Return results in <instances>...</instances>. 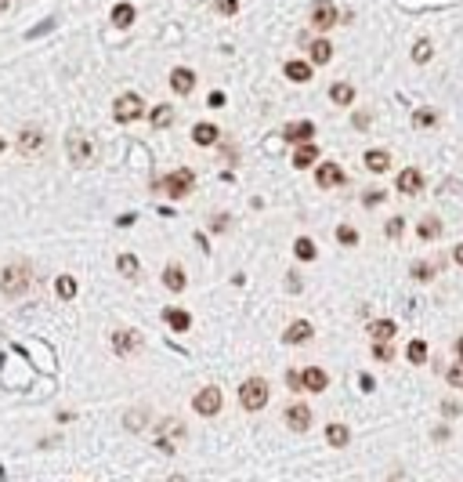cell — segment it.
I'll return each instance as SVG.
<instances>
[{"label":"cell","mask_w":463,"mask_h":482,"mask_svg":"<svg viewBox=\"0 0 463 482\" xmlns=\"http://www.w3.org/2000/svg\"><path fill=\"white\" fill-rule=\"evenodd\" d=\"M308 51H312L315 66H326V62L333 58V44L329 40H308Z\"/></svg>","instance_id":"603a6c76"},{"label":"cell","mask_w":463,"mask_h":482,"mask_svg":"<svg viewBox=\"0 0 463 482\" xmlns=\"http://www.w3.org/2000/svg\"><path fill=\"white\" fill-rule=\"evenodd\" d=\"M141 345H145V341H141V334H138V330H131V326H123V330H116V334H112V352L120 355V359L138 355Z\"/></svg>","instance_id":"277c9868"},{"label":"cell","mask_w":463,"mask_h":482,"mask_svg":"<svg viewBox=\"0 0 463 482\" xmlns=\"http://www.w3.org/2000/svg\"><path fill=\"white\" fill-rule=\"evenodd\" d=\"M171 87H174V95H192V87H196V73L192 69H174L171 73Z\"/></svg>","instance_id":"2e32d148"},{"label":"cell","mask_w":463,"mask_h":482,"mask_svg":"<svg viewBox=\"0 0 463 482\" xmlns=\"http://www.w3.org/2000/svg\"><path fill=\"white\" fill-rule=\"evenodd\" d=\"M163 283H166V290L182 294V290H185V269H182V265H166V269H163Z\"/></svg>","instance_id":"ffe728a7"},{"label":"cell","mask_w":463,"mask_h":482,"mask_svg":"<svg viewBox=\"0 0 463 482\" xmlns=\"http://www.w3.org/2000/svg\"><path fill=\"white\" fill-rule=\"evenodd\" d=\"M405 355H409V363H413V366L427 363V341L413 337V341H409V348H405Z\"/></svg>","instance_id":"f1b7e54d"},{"label":"cell","mask_w":463,"mask_h":482,"mask_svg":"<svg viewBox=\"0 0 463 482\" xmlns=\"http://www.w3.org/2000/svg\"><path fill=\"white\" fill-rule=\"evenodd\" d=\"M214 228H217V232H225V228H228V218H225V214H221V218H214Z\"/></svg>","instance_id":"816d5d0a"},{"label":"cell","mask_w":463,"mask_h":482,"mask_svg":"<svg viewBox=\"0 0 463 482\" xmlns=\"http://www.w3.org/2000/svg\"><path fill=\"white\" fill-rule=\"evenodd\" d=\"M55 290H58V298H62V301H73V298H76V279H73V276H58Z\"/></svg>","instance_id":"d6a6232c"},{"label":"cell","mask_w":463,"mask_h":482,"mask_svg":"<svg viewBox=\"0 0 463 482\" xmlns=\"http://www.w3.org/2000/svg\"><path fill=\"white\" fill-rule=\"evenodd\" d=\"M116 269H120V276H127V279H138V258L134 254H120V258H116Z\"/></svg>","instance_id":"4dcf8cb0"},{"label":"cell","mask_w":463,"mask_h":482,"mask_svg":"<svg viewBox=\"0 0 463 482\" xmlns=\"http://www.w3.org/2000/svg\"><path fill=\"white\" fill-rule=\"evenodd\" d=\"M192 406H196V413H203V417H214L217 410H221V388H203V391H196V399H192Z\"/></svg>","instance_id":"30bf717a"},{"label":"cell","mask_w":463,"mask_h":482,"mask_svg":"<svg viewBox=\"0 0 463 482\" xmlns=\"http://www.w3.org/2000/svg\"><path fill=\"white\" fill-rule=\"evenodd\" d=\"M18 152L22 156H40L44 152V131L40 127H22L18 131Z\"/></svg>","instance_id":"9c48e42d"},{"label":"cell","mask_w":463,"mask_h":482,"mask_svg":"<svg viewBox=\"0 0 463 482\" xmlns=\"http://www.w3.org/2000/svg\"><path fill=\"white\" fill-rule=\"evenodd\" d=\"M312 334H315V330H312L308 320H293L290 330H286V341H290V345H304V341H312Z\"/></svg>","instance_id":"e0dca14e"},{"label":"cell","mask_w":463,"mask_h":482,"mask_svg":"<svg viewBox=\"0 0 463 482\" xmlns=\"http://www.w3.org/2000/svg\"><path fill=\"white\" fill-rule=\"evenodd\" d=\"M337 239H340L344 247H355V243H358V228H351V225H340V228H337Z\"/></svg>","instance_id":"ab89813d"},{"label":"cell","mask_w":463,"mask_h":482,"mask_svg":"<svg viewBox=\"0 0 463 482\" xmlns=\"http://www.w3.org/2000/svg\"><path fill=\"white\" fill-rule=\"evenodd\" d=\"M286 385H290V391H304V381H301V370H286Z\"/></svg>","instance_id":"ee69618b"},{"label":"cell","mask_w":463,"mask_h":482,"mask_svg":"<svg viewBox=\"0 0 463 482\" xmlns=\"http://www.w3.org/2000/svg\"><path fill=\"white\" fill-rule=\"evenodd\" d=\"M112 22H116V29H127V25L134 22V4H127V0H123V4H116L112 8Z\"/></svg>","instance_id":"4316f807"},{"label":"cell","mask_w":463,"mask_h":482,"mask_svg":"<svg viewBox=\"0 0 463 482\" xmlns=\"http://www.w3.org/2000/svg\"><path fill=\"white\" fill-rule=\"evenodd\" d=\"M347 439H351V431H347V424H329V428H326V442H329V446L344 450V446H347Z\"/></svg>","instance_id":"d4e9b609"},{"label":"cell","mask_w":463,"mask_h":482,"mask_svg":"<svg viewBox=\"0 0 463 482\" xmlns=\"http://www.w3.org/2000/svg\"><path fill=\"white\" fill-rule=\"evenodd\" d=\"M8 4H11V0H0V11H4V8H8Z\"/></svg>","instance_id":"11a10c76"},{"label":"cell","mask_w":463,"mask_h":482,"mask_svg":"<svg viewBox=\"0 0 463 482\" xmlns=\"http://www.w3.org/2000/svg\"><path fill=\"white\" fill-rule=\"evenodd\" d=\"M416 236L423 239V243H431V239H438V236H442V221L434 218V214H427V218H420V225H416Z\"/></svg>","instance_id":"d6986e66"},{"label":"cell","mask_w":463,"mask_h":482,"mask_svg":"<svg viewBox=\"0 0 463 482\" xmlns=\"http://www.w3.org/2000/svg\"><path fill=\"white\" fill-rule=\"evenodd\" d=\"M0 152H4V142H0Z\"/></svg>","instance_id":"9f6ffc18"},{"label":"cell","mask_w":463,"mask_h":482,"mask_svg":"<svg viewBox=\"0 0 463 482\" xmlns=\"http://www.w3.org/2000/svg\"><path fill=\"white\" fill-rule=\"evenodd\" d=\"M166 482H188L185 475H171V479H166Z\"/></svg>","instance_id":"db71d44e"},{"label":"cell","mask_w":463,"mask_h":482,"mask_svg":"<svg viewBox=\"0 0 463 482\" xmlns=\"http://www.w3.org/2000/svg\"><path fill=\"white\" fill-rule=\"evenodd\" d=\"M301 381H304V391H326L329 388V374L318 370V366H304Z\"/></svg>","instance_id":"5bb4252c"},{"label":"cell","mask_w":463,"mask_h":482,"mask_svg":"<svg viewBox=\"0 0 463 482\" xmlns=\"http://www.w3.org/2000/svg\"><path fill=\"white\" fill-rule=\"evenodd\" d=\"M66 152H69V160L76 163V167H91L95 156H98V145H95V138L87 134V131H69Z\"/></svg>","instance_id":"7a4b0ae2"},{"label":"cell","mask_w":463,"mask_h":482,"mask_svg":"<svg viewBox=\"0 0 463 482\" xmlns=\"http://www.w3.org/2000/svg\"><path fill=\"white\" fill-rule=\"evenodd\" d=\"M312 66H308V62H286V76H290V80H297V84H308V80H312Z\"/></svg>","instance_id":"83f0119b"},{"label":"cell","mask_w":463,"mask_h":482,"mask_svg":"<svg viewBox=\"0 0 463 482\" xmlns=\"http://www.w3.org/2000/svg\"><path fill=\"white\" fill-rule=\"evenodd\" d=\"M207 101H210V106H214V109H217V106H225V95H221V91H214V95H210V98H207Z\"/></svg>","instance_id":"c3c4849f"},{"label":"cell","mask_w":463,"mask_h":482,"mask_svg":"<svg viewBox=\"0 0 463 482\" xmlns=\"http://www.w3.org/2000/svg\"><path fill=\"white\" fill-rule=\"evenodd\" d=\"M373 359H377V363H391L395 359L391 341H373Z\"/></svg>","instance_id":"836d02e7"},{"label":"cell","mask_w":463,"mask_h":482,"mask_svg":"<svg viewBox=\"0 0 463 482\" xmlns=\"http://www.w3.org/2000/svg\"><path fill=\"white\" fill-rule=\"evenodd\" d=\"M286 424H290V431H308L312 428V410H308L304 402L286 406Z\"/></svg>","instance_id":"4fadbf2b"},{"label":"cell","mask_w":463,"mask_h":482,"mask_svg":"<svg viewBox=\"0 0 463 482\" xmlns=\"http://www.w3.org/2000/svg\"><path fill=\"white\" fill-rule=\"evenodd\" d=\"M362 203H366V207H377V203H384V193H380V189H369V193L362 196Z\"/></svg>","instance_id":"f6af8a7d"},{"label":"cell","mask_w":463,"mask_h":482,"mask_svg":"<svg viewBox=\"0 0 463 482\" xmlns=\"http://www.w3.org/2000/svg\"><path fill=\"white\" fill-rule=\"evenodd\" d=\"M174 120V106H156L152 109V127H171Z\"/></svg>","instance_id":"e575fe53"},{"label":"cell","mask_w":463,"mask_h":482,"mask_svg":"<svg viewBox=\"0 0 463 482\" xmlns=\"http://www.w3.org/2000/svg\"><path fill=\"white\" fill-rule=\"evenodd\" d=\"M431 55H434L431 40H416V44H413V62H416V66H423V62H431Z\"/></svg>","instance_id":"d590c367"},{"label":"cell","mask_w":463,"mask_h":482,"mask_svg":"<svg viewBox=\"0 0 463 482\" xmlns=\"http://www.w3.org/2000/svg\"><path fill=\"white\" fill-rule=\"evenodd\" d=\"M282 134H286V142L304 145V142H312V138H315V123L312 120H297V123H290Z\"/></svg>","instance_id":"9a60e30c"},{"label":"cell","mask_w":463,"mask_h":482,"mask_svg":"<svg viewBox=\"0 0 463 482\" xmlns=\"http://www.w3.org/2000/svg\"><path fill=\"white\" fill-rule=\"evenodd\" d=\"M445 377H449V385H453V388H463V359H456L453 366H449Z\"/></svg>","instance_id":"f35d334b"},{"label":"cell","mask_w":463,"mask_h":482,"mask_svg":"<svg viewBox=\"0 0 463 482\" xmlns=\"http://www.w3.org/2000/svg\"><path fill=\"white\" fill-rule=\"evenodd\" d=\"M293 254H297L301 261H315V254H318V250H315V243H312L308 236H301L297 243H293Z\"/></svg>","instance_id":"1f68e13d"},{"label":"cell","mask_w":463,"mask_h":482,"mask_svg":"<svg viewBox=\"0 0 463 482\" xmlns=\"http://www.w3.org/2000/svg\"><path fill=\"white\" fill-rule=\"evenodd\" d=\"M141 112H145V101H141L138 95H120L116 98V106H112V117H116V123H131V120H138Z\"/></svg>","instance_id":"5b68a950"},{"label":"cell","mask_w":463,"mask_h":482,"mask_svg":"<svg viewBox=\"0 0 463 482\" xmlns=\"http://www.w3.org/2000/svg\"><path fill=\"white\" fill-rule=\"evenodd\" d=\"M315 182L323 185V189H337V185L347 182V178H344V167H340V163H318Z\"/></svg>","instance_id":"7c38bea8"},{"label":"cell","mask_w":463,"mask_h":482,"mask_svg":"<svg viewBox=\"0 0 463 482\" xmlns=\"http://www.w3.org/2000/svg\"><path fill=\"white\" fill-rule=\"evenodd\" d=\"M329 98H333V106H351V101H355V87L351 84H333Z\"/></svg>","instance_id":"484cf974"},{"label":"cell","mask_w":463,"mask_h":482,"mask_svg":"<svg viewBox=\"0 0 463 482\" xmlns=\"http://www.w3.org/2000/svg\"><path fill=\"white\" fill-rule=\"evenodd\" d=\"M192 182H196V174H192L188 167H182V171L166 174L160 185H163V189H166V193H171L174 200H182V196H188V193H192Z\"/></svg>","instance_id":"8992f818"},{"label":"cell","mask_w":463,"mask_h":482,"mask_svg":"<svg viewBox=\"0 0 463 482\" xmlns=\"http://www.w3.org/2000/svg\"><path fill=\"white\" fill-rule=\"evenodd\" d=\"M29 283H33V272H29V265H22V261L8 265V269L0 272V294H8V298H22L25 290H29Z\"/></svg>","instance_id":"6da1fadb"},{"label":"cell","mask_w":463,"mask_h":482,"mask_svg":"<svg viewBox=\"0 0 463 482\" xmlns=\"http://www.w3.org/2000/svg\"><path fill=\"white\" fill-rule=\"evenodd\" d=\"M239 402H242V410H264L268 406V381L264 377H250V381H242V388H239Z\"/></svg>","instance_id":"3957f363"},{"label":"cell","mask_w":463,"mask_h":482,"mask_svg":"<svg viewBox=\"0 0 463 482\" xmlns=\"http://www.w3.org/2000/svg\"><path fill=\"white\" fill-rule=\"evenodd\" d=\"M395 334H398L395 320H373L369 323V337L373 341H395Z\"/></svg>","instance_id":"ac0fdd59"},{"label":"cell","mask_w":463,"mask_h":482,"mask_svg":"<svg viewBox=\"0 0 463 482\" xmlns=\"http://www.w3.org/2000/svg\"><path fill=\"white\" fill-rule=\"evenodd\" d=\"M402 228H405L402 218H391L388 225H384V236H388V239H398V236H402Z\"/></svg>","instance_id":"7bdbcfd3"},{"label":"cell","mask_w":463,"mask_h":482,"mask_svg":"<svg viewBox=\"0 0 463 482\" xmlns=\"http://www.w3.org/2000/svg\"><path fill=\"white\" fill-rule=\"evenodd\" d=\"M217 134H221V131H217V123H196V127H192V142H196V145H214Z\"/></svg>","instance_id":"7402d4cb"},{"label":"cell","mask_w":463,"mask_h":482,"mask_svg":"<svg viewBox=\"0 0 463 482\" xmlns=\"http://www.w3.org/2000/svg\"><path fill=\"white\" fill-rule=\"evenodd\" d=\"M366 167L373 171V174H384L391 167V152H384V149H369L366 152Z\"/></svg>","instance_id":"44dd1931"},{"label":"cell","mask_w":463,"mask_h":482,"mask_svg":"<svg viewBox=\"0 0 463 482\" xmlns=\"http://www.w3.org/2000/svg\"><path fill=\"white\" fill-rule=\"evenodd\" d=\"M438 123V112L434 109H416L413 112V127H434Z\"/></svg>","instance_id":"74e56055"},{"label":"cell","mask_w":463,"mask_h":482,"mask_svg":"<svg viewBox=\"0 0 463 482\" xmlns=\"http://www.w3.org/2000/svg\"><path fill=\"white\" fill-rule=\"evenodd\" d=\"M355 127H358V131H366V127H369V112H355Z\"/></svg>","instance_id":"bcb514c9"},{"label":"cell","mask_w":463,"mask_h":482,"mask_svg":"<svg viewBox=\"0 0 463 482\" xmlns=\"http://www.w3.org/2000/svg\"><path fill=\"white\" fill-rule=\"evenodd\" d=\"M163 320L171 323L174 330H188V326H192V315L182 312V309H166V312H163Z\"/></svg>","instance_id":"f546056e"},{"label":"cell","mask_w":463,"mask_h":482,"mask_svg":"<svg viewBox=\"0 0 463 482\" xmlns=\"http://www.w3.org/2000/svg\"><path fill=\"white\" fill-rule=\"evenodd\" d=\"M214 11H221V15H236L239 11V0H210Z\"/></svg>","instance_id":"b9f144b4"},{"label":"cell","mask_w":463,"mask_h":482,"mask_svg":"<svg viewBox=\"0 0 463 482\" xmlns=\"http://www.w3.org/2000/svg\"><path fill=\"white\" fill-rule=\"evenodd\" d=\"M395 189L402 196H416L420 189H423V174L416 171V167H405V171H398V178H395Z\"/></svg>","instance_id":"8fae6325"},{"label":"cell","mask_w":463,"mask_h":482,"mask_svg":"<svg viewBox=\"0 0 463 482\" xmlns=\"http://www.w3.org/2000/svg\"><path fill=\"white\" fill-rule=\"evenodd\" d=\"M171 439H185V424L177 421V417H166V421L160 424V439H156L160 453H174V450H177Z\"/></svg>","instance_id":"ba28073f"},{"label":"cell","mask_w":463,"mask_h":482,"mask_svg":"<svg viewBox=\"0 0 463 482\" xmlns=\"http://www.w3.org/2000/svg\"><path fill=\"white\" fill-rule=\"evenodd\" d=\"M409 276L420 279V283H427V279H434V265L427 261H413V269H409Z\"/></svg>","instance_id":"8d00e7d4"},{"label":"cell","mask_w":463,"mask_h":482,"mask_svg":"<svg viewBox=\"0 0 463 482\" xmlns=\"http://www.w3.org/2000/svg\"><path fill=\"white\" fill-rule=\"evenodd\" d=\"M318 160V149L312 145V142H304V145H297V152H293V167H312V163Z\"/></svg>","instance_id":"cb8c5ba5"},{"label":"cell","mask_w":463,"mask_h":482,"mask_svg":"<svg viewBox=\"0 0 463 482\" xmlns=\"http://www.w3.org/2000/svg\"><path fill=\"white\" fill-rule=\"evenodd\" d=\"M442 413L449 417V413H460V402H442Z\"/></svg>","instance_id":"681fc988"},{"label":"cell","mask_w":463,"mask_h":482,"mask_svg":"<svg viewBox=\"0 0 463 482\" xmlns=\"http://www.w3.org/2000/svg\"><path fill=\"white\" fill-rule=\"evenodd\" d=\"M456 355H460V359H463V337H456Z\"/></svg>","instance_id":"f5cc1de1"},{"label":"cell","mask_w":463,"mask_h":482,"mask_svg":"<svg viewBox=\"0 0 463 482\" xmlns=\"http://www.w3.org/2000/svg\"><path fill=\"white\" fill-rule=\"evenodd\" d=\"M145 424H149V413H141V410H131V413H127V428H131V431H141Z\"/></svg>","instance_id":"60d3db41"},{"label":"cell","mask_w":463,"mask_h":482,"mask_svg":"<svg viewBox=\"0 0 463 482\" xmlns=\"http://www.w3.org/2000/svg\"><path fill=\"white\" fill-rule=\"evenodd\" d=\"M340 22V11L333 0H318V4H312V25L315 29H333V25Z\"/></svg>","instance_id":"52a82bcc"},{"label":"cell","mask_w":463,"mask_h":482,"mask_svg":"<svg viewBox=\"0 0 463 482\" xmlns=\"http://www.w3.org/2000/svg\"><path fill=\"white\" fill-rule=\"evenodd\" d=\"M453 261H456L460 269H463V243H456V247H453Z\"/></svg>","instance_id":"7dc6e473"},{"label":"cell","mask_w":463,"mask_h":482,"mask_svg":"<svg viewBox=\"0 0 463 482\" xmlns=\"http://www.w3.org/2000/svg\"><path fill=\"white\" fill-rule=\"evenodd\" d=\"M358 385H362V391H373V377L362 374V377H358Z\"/></svg>","instance_id":"f907efd6"}]
</instances>
